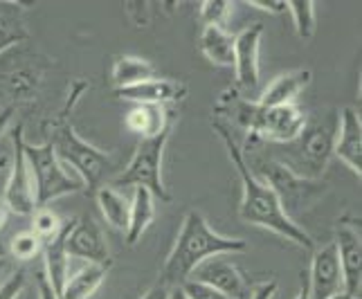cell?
<instances>
[{"label": "cell", "mask_w": 362, "mask_h": 299, "mask_svg": "<svg viewBox=\"0 0 362 299\" xmlns=\"http://www.w3.org/2000/svg\"><path fill=\"white\" fill-rule=\"evenodd\" d=\"M211 129L223 140L228 148V156L232 160V165L239 173V180H241V205H239V216L243 223L247 225H255V228H264L268 232H274L281 239L291 241L304 250H315V239L310 236L299 223H295L288 214L284 211L279 198L274 196V192L270 189L268 184L261 182L250 167L245 165L243 153H241V146L234 138V131L223 124L221 119H211Z\"/></svg>", "instance_id": "1"}, {"label": "cell", "mask_w": 362, "mask_h": 299, "mask_svg": "<svg viewBox=\"0 0 362 299\" xmlns=\"http://www.w3.org/2000/svg\"><path fill=\"white\" fill-rule=\"evenodd\" d=\"M245 250L247 243L243 239H230V236L214 232L201 211L189 209L176 236V243H173L165 266H162L160 283H165L167 288H176L189 279L196 268L205 264L207 259L239 254Z\"/></svg>", "instance_id": "2"}, {"label": "cell", "mask_w": 362, "mask_h": 299, "mask_svg": "<svg viewBox=\"0 0 362 299\" xmlns=\"http://www.w3.org/2000/svg\"><path fill=\"white\" fill-rule=\"evenodd\" d=\"M86 90H88V83L81 79L74 81L66 106L61 108L57 117L47 124V133H49L47 142L52 144L57 158L61 160V165L74 169V176L81 180L83 189L97 192V187H102V180L110 167V153L97 148L88 140H83L81 135L74 131L72 122L68 117L70 110L74 108V104L79 102V97Z\"/></svg>", "instance_id": "3"}, {"label": "cell", "mask_w": 362, "mask_h": 299, "mask_svg": "<svg viewBox=\"0 0 362 299\" xmlns=\"http://www.w3.org/2000/svg\"><path fill=\"white\" fill-rule=\"evenodd\" d=\"M241 153L245 165L255 176L268 184L279 198L284 211L297 223V214H306L308 209H313L320 198L327 194V184L320 180H304L295 176V173L281 165L272 153L266 151V144L257 138H247L245 146H241Z\"/></svg>", "instance_id": "4"}, {"label": "cell", "mask_w": 362, "mask_h": 299, "mask_svg": "<svg viewBox=\"0 0 362 299\" xmlns=\"http://www.w3.org/2000/svg\"><path fill=\"white\" fill-rule=\"evenodd\" d=\"M338 124L333 122H306L304 131L279 153H272L281 165L304 180H320L333 158V142Z\"/></svg>", "instance_id": "5"}, {"label": "cell", "mask_w": 362, "mask_h": 299, "mask_svg": "<svg viewBox=\"0 0 362 299\" xmlns=\"http://www.w3.org/2000/svg\"><path fill=\"white\" fill-rule=\"evenodd\" d=\"M23 151L32 171L36 207H49V203L57 201V198L83 189L81 180L77 176H70V171H66V167L61 165V160L57 158L52 144L47 140L41 144L25 142Z\"/></svg>", "instance_id": "6"}, {"label": "cell", "mask_w": 362, "mask_h": 299, "mask_svg": "<svg viewBox=\"0 0 362 299\" xmlns=\"http://www.w3.org/2000/svg\"><path fill=\"white\" fill-rule=\"evenodd\" d=\"M169 142V133H162L158 138L140 140L135 146V153L119 176L110 182V187H142V189L151 192V196L160 203H171V194L162 178V156Z\"/></svg>", "instance_id": "7"}, {"label": "cell", "mask_w": 362, "mask_h": 299, "mask_svg": "<svg viewBox=\"0 0 362 299\" xmlns=\"http://www.w3.org/2000/svg\"><path fill=\"white\" fill-rule=\"evenodd\" d=\"M306 113L297 104H284V106H259L255 129L247 138H257L264 144H277L284 146L293 142L306 127Z\"/></svg>", "instance_id": "8"}, {"label": "cell", "mask_w": 362, "mask_h": 299, "mask_svg": "<svg viewBox=\"0 0 362 299\" xmlns=\"http://www.w3.org/2000/svg\"><path fill=\"white\" fill-rule=\"evenodd\" d=\"M11 144H14V162H11L9 178L5 184L3 201L7 203L11 214L30 216L36 209V198H34V182H32V171L28 160H25V138H23V124L11 131Z\"/></svg>", "instance_id": "9"}, {"label": "cell", "mask_w": 362, "mask_h": 299, "mask_svg": "<svg viewBox=\"0 0 362 299\" xmlns=\"http://www.w3.org/2000/svg\"><path fill=\"white\" fill-rule=\"evenodd\" d=\"M66 254L68 259H79L83 264H102L110 266V250L104 230L90 216L74 218L66 234Z\"/></svg>", "instance_id": "10"}, {"label": "cell", "mask_w": 362, "mask_h": 299, "mask_svg": "<svg viewBox=\"0 0 362 299\" xmlns=\"http://www.w3.org/2000/svg\"><path fill=\"white\" fill-rule=\"evenodd\" d=\"M264 39V25L255 23L234 36V72H236V90L255 93L259 88L261 66L259 49Z\"/></svg>", "instance_id": "11"}, {"label": "cell", "mask_w": 362, "mask_h": 299, "mask_svg": "<svg viewBox=\"0 0 362 299\" xmlns=\"http://www.w3.org/2000/svg\"><path fill=\"white\" fill-rule=\"evenodd\" d=\"M306 281H308L310 299H329L333 295L344 293V279H342V268H340L335 241L313 250Z\"/></svg>", "instance_id": "12"}, {"label": "cell", "mask_w": 362, "mask_h": 299, "mask_svg": "<svg viewBox=\"0 0 362 299\" xmlns=\"http://www.w3.org/2000/svg\"><path fill=\"white\" fill-rule=\"evenodd\" d=\"M335 247L344 279V293L358 295L362 288V239H360V223L342 218L335 232Z\"/></svg>", "instance_id": "13"}, {"label": "cell", "mask_w": 362, "mask_h": 299, "mask_svg": "<svg viewBox=\"0 0 362 299\" xmlns=\"http://www.w3.org/2000/svg\"><path fill=\"white\" fill-rule=\"evenodd\" d=\"M196 281H203L211 286L221 295H226L228 299H247L250 295V283L245 275L239 270V266L232 264L226 257H211L205 264L196 268V272L189 277Z\"/></svg>", "instance_id": "14"}, {"label": "cell", "mask_w": 362, "mask_h": 299, "mask_svg": "<svg viewBox=\"0 0 362 299\" xmlns=\"http://www.w3.org/2000/svg\"><path fill=\"white\" fill-rule=\"evenodd\" d=\"M117 99L133 102L135 106H173L187 97V86L178 79L169 77H153L142 83L129 86V88L113 90Z\"/></svg>", "instance_id": "15"}, {"label": "cell", "mask_w": 362, "mask_h": 299, "mask_svg": "<svg viewBox=\"0 0 362 299\" xmlns=\"http://www.w3.org/2000/svg\"><path fill=\"white\" fill-rule=\"evenodd\" d=\"M333 156L344 162L346 169L362 176V122L358 110L344 106L338 117V131H335Z\"/></svg>", "instance_id": "16"}, {"label": "cell", "mask_w": 362, "mask_h": 299, "mask_svg": "<svg viewBox=\"0 0 362 299\" xmlns=\"http://www.w3.org/2000/svg\"><path fill=\"white\" fill-rule=\"evenodd\" d=\"M313 79L310 70H288L274 77L264 90H261L257 104L259 106H284V104H295V99L299 93H304V88Z\"/></svg>", "instance_id": "17"}, {"label": "cell", "mask_w": 362, "mask_h": 299, "mask_svg": "<svg viewBox=\"0 0 362 299\" xmlns=\"http://www.w3.org/2000/svg\"><path fill=\"white\" fill-rule=\"evenodd\" d=\"M173 110L167 106H133L127 113V129L135 135H140V140L158 138L162 133H171Z\"/></svg>", "instance_id": "18"}, {"label": "cell", "mask_w": 362, "mask_h": 299, "mask_svg": "<svg viewBox=\"0 0 362 299\" xmlns=\"http://www.w3.org/2000/svg\"><path fill=\"white\" fill-rule=\"evenodd\" d=\"M43 66L41 64H21L14 66L5 77H3V86H5V93L14 99V102H30V99L36 97L39 93L41 83H43Z\"/></svg>", "instance_id": "19"}, {"label": "cell", "mask_w": 362, "mask_h": 299, "mask_svg": "<svg viewBox=\"0 0 362 299\" xmlns=\"http://www.w3.org/2000/svg\"><path fill=\"white\" fill-rule=\"evenodd\" d=\"M198 49L211 66L234 68V34H230L226 28H216V25L203 28Z\"/></svg>", "instance_id": "20"}, {"label": "cell", "mask_w": 362, "mask_h": 299, "mask_svg": "<svg viewBox=\"0 0 362 299\" xmlns=\"http://www.w3.org/2000/svg\"><path fill=\"white\" fill-rule=\"evenodd\" d=\"M110 266H102V264H83L79 270H74L68 275L64 293H61L59 299H90L102 283L108 277Z\"/></svg>", "instance_id": "21"}, {"label": "cell", "mask_w": 362, "mask_h": 299, "mask_svg": "<svg viewBox=\"0 0 362 299\" xmlns=\"http://www.w3.org/2000/svg\"><path fill=\"white\" fill-rule=\"evenodd\" d=\"M30 41V30L25 25V7L11 0H0V54L9 47Z\"/></svg>", "instance_id": "22"}, {"label": "cell", "mask_w": 362, "mask_h": 299, "mask_svg": "<svg viewBox=\"0 0 362 299\" xmlns=\"http://www.w3.org/2000/svg\"><path fill=\"white\" fill-rule=\"evenodd\" d=\"M156 198L151 192L142 189V187H135L133 198H131V214H129V228L124 232L129 245H137V241L142 239L144 232L151 228V223L156 218Z\"/></svg>", "instance_id": "23"}, {"label": "cell", "mask_w": 362, "mask_h": 299, "mask_svg": "<svg viewBox=\"0 0 362 299\" xmlns=\"http://www.w3.org/2000/svg\"><path fill=\"white\" fill-rule=\"evenodd\" d=\"M153 77H158L156 66L142 57L122 54L115 59L113 68H110V83H113V90L129 88V86L142 83V81L153 79Z\"/></svg>", "instance_id": "24"}, {"label": "cell", "mask_w": 362, "mask_h": 299, "mask_svg": "<svg viewBox=\"0 0 362 299\" xmlns=\"http://www.w3.org/2000/svg\"><path fill=\"white\" fill-rule=\"evenodd\" d=\"M95 198H97V205H99V211H102L104 221L108 223L110 228L117 230V232H127L129 228V214H131V201L127 196H124L119 189L110 184H102L97 187L95 192Z\"/></svg>", "instance_id": "25"}, {"label": "cell", "mask_w": 362, "mask_h": 299, "mask_svg": "<svg viewBox=\"0 0 362 299\" xmlns=\"http://www.w3.org/2000/svg\"><path fill=\"white\" fill-rule=\"evenodd\" d=\"M288 11L293 16L295 32L302 41H310L315 36L317 20H315V3L313 0H286Z\"/></svg>", "instance_id": "26"}, {"label": "cell", "mask_w": 362, "mask_h": 299, "mask_svg": "<svg viewBox=\"0 0 362 299\" xmlns=\"http://www.w3.org/2000/svg\"><path fill=\"white\" fill-rule=\"evenodd\" d=\"M64 228H66V221L61 218L54 209H49V207H36L34 209V214H32V232L39 236L43 243L54 241Z\"/></svg>", "instance_id": "27"}, {"label": "cell", "mask_w": 362, "mask_h": 299, "mask_svg": "<svg viewBox=\"0 0 362 299\" xmlns=\"http://www.w3.org/2000/svg\"><path fill=\"white\" fill-rule=\"evenodd\" d=\"M43 247H45V243L32 230L18 232L16 236H11V241H9V252L18 261L36 259L39 254H43Z\"/></svg>", "instance_id": "28"}, {"label": "cell", "mask_w": 362, "mask_h": 299, "mask_svg": "<svg viewBox=\"0 0 362 299\" xmlns=\"http://www.w3.org/2000/svg\"><path fill=\"white\" fill-rule=\"evenodd\" d=\"M232 3L228 0H203L201 9H198V18H201L203 28L216 25V28H226V23L232 14Z\"/></svg>", "instance_id": "29"}, {"label": "cell", "mask_w": 362, "mask_h": 299, "mask_svg": "<svg viewBox=\"0 0 362 299\" xmlns=\"http://www.w3.org/2000/svg\"><path fill=\"white\" fill-rule=\"evenodd\" d=\"M180 291L185 293L187 299H228L226 295H221L218 291H214L211 286L196 281V279H187L180 283Z\"/></svg>", "instance_id": "30"}, {"label": "cell", "mask_w": 362, "mask_h": 299, "mask_svg": "<svg viewBox=\"0 0 362 299\" xmlns=\"http://www.w3.org/2000/svg\"><path fill=\"white\" fill-rule=\"evenodd\" d=\"M25 288V275L18 272H11V275L0 283V299H18Z\"/></svg>", "instance_id": "31"}, {"label": "cell", "mask_w": 362, "mask_h": 299, "mask_svg": "<svg viewBox=\"0 0 362 299\" xmlns=\"http://www.w3.org/2000/svg\"><path fill=\"white\" fill-rule=\"evenodd\" d=\"M151 3H127V14L131 16V20L135 23V28H146L151 23Z\"/></svg>", "instance_id": "32"}, {"label": "cell", "mask_w": 362, "mask_h": 299, "mask_svg": "<svg viewBox=\"0 0 362 299\" xmlns=\"http://www.w3.org/2000/svg\"><path fill=\"white\" fill-rule=\"evenodd\" d=\"M277 293V281L270 279V281H259L250 288L247 299H272V295Z\"/></svg>", "instance_id": "33"}, {"label": "cell", "mask_w": 362, "mask_h": 299, "mask_svg": "<svg viewBox=\"0 0 362 299\" xmlns=\"http://www.w3.org/2000/svg\"><path fill=\"white\" fill-rule=\"evenodd\" d=\"M247 5L259 7V9H264V11H270V14H284V11H288L286 0H250Z\"/></svg>", "instance_id": "34"}, {"label": "cell", "mask_w": 362, "mask_h": 299, "mask_svg": "<svg viewBox=\"0 0 362 299\" xmlns=\"http://www.w3.org/2000/svg\"><path fill=\"white\" fill-rule=\"evenodd\" d=\"M36 283H39V299H59L57 293L52 291V286L45 279V272L41 270L39 275H36Z\"/></svg>", "instance_id": "35"}, {"label": "cell", "mask_w": 362, "mask_h": 299, "mask_svg": "<svg viewBox=\"0 0 362 299\" xmlns=\"http://www.w3.org/2000/svg\"><path fill=\"white\" fill-rule=\"evenodd\" d=\"M167 295H169V288L165 283H156V286H151V288H148L140 299H167Z\"/></svg>", "instance_id": "36"}, {"label": "cell", "mask_w": 362, "mask_h": 299, "mask_svg": "<svg viewBox=\"0 0 362 299\" xmlns=\"http://www.w3.org/2000/svg\"><path fill=\"white\" fill-rule=\"evenodd\" d=\"M11 117H14V106L0 108V138H3V133L7 131V127L11 124Z\"/></svg>", "instance_id": "37"}, {"label": "cell", "mask_w": 362, "mask_h": 299, "mask_svg": "<svg viewBox=\"0 0 362 299\" xmlns=\"http://www.w3.org/2000/svg\"><path fill=\"white\" fill-rule=\"evenodd\" d=\"M9 216H11V211H9V207H7V203L0 198V232L5 230V225H7V221H9Z\"/></svg>", "instance_id": "38"}, {"label": "cell", "mask_w": 362, "mask_h": 299, "mask_svg": "<svg viewBox=\"0 0 362 299\" xmlns=\"http://www.w3.org/2000/svg\"><path fill=\"white\" fill-rule=\"evenodd\" d=\"M295 299H310V293H308V281H306V275H302V281H299V291H297Z\"/></svg>", "instance_id": "39"}, {"label": "cell", "mask_w": 362, "mask_h": 299, "mask_svg": "<svg viewBox=\"0 0 362 299\" xmlns=\"http://www.w3.org/2000/svg\"><path fill=\"white\" fill-rule=\"evenodd\" d=\"M9 272H11V261L7 257L0 259V283H3L9 277Z\"/></svg>", "instance_id": "40"}, {"label": "cell", "mask_w": 362, "mask_h": 299, "mask_svg": "<svg viewBox=\"0 0 362 299\" xmlns=\"http://www.w3.org/2000/svg\"><path fill=\"white\" fill-rule=\"evenodd\" d=\"M167 299H187V297H185V293L180 291V286H176V288H169Z\"/></svg>", "instance_id": "41"}, {"label": "cell", "mask_w": 362, "mask_h": 299, "mask_svg": "<svg viewBox=\"0 0 362 299\" xmlns=\"http://www.w3.org/2000/svg\"><path fill=\"white\" fill-rule=\"evenodd\" d=\"M329 299H362V297H358V295H349V293H340V295H333V297H329Z\"/></svg>", "instance_id": "42"}, {"label": "cell", "mask_w": 362, "mask_h": 299, "mask_svg": "<svg viewBox=\"0 0 362 299\" xmlns=\"http://www.w3.org/2000/svg\"><path fill=\"white\" fill-rule=\"evenodd\" d=\"M5 257H7V247L0 243V259H5Z\"/></svg>", "instance_id": "43"}, {"label": "cell", "mask_w": 362, "mask_h": 299, "mask_svg": "<svg viewBox=\"0 0 362 299\" xmlns=\"http://www.w3.org/2000/svg\"><path fill=\"white\" fill-rule=\"evenodd\" d=\"M7 167V158H0V169H5Z\"/></svg>", "instance_id": "44"}]
</instances>
